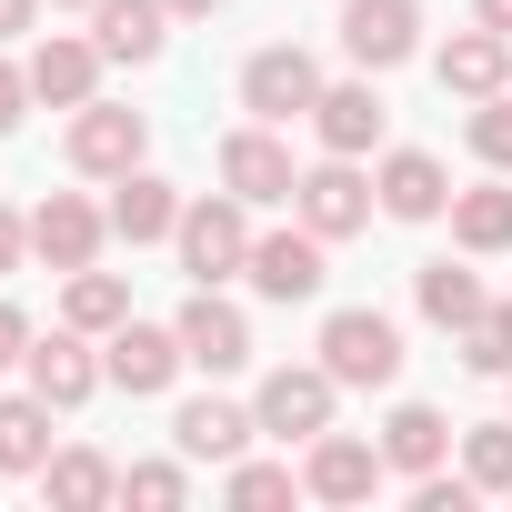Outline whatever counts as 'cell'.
<instances>
[{"mask_svg": "<svg viewBox=\"0 0 512 512\" xmlns=\"http://www.w3.org/2000/svg\"><path fill=\"white\" fill-rule=\"evenodd\" d=\"M442 452H452V422H442L432 402H402V412L382 422V462H392V472L422 482V472H442Z\"/></svg>", "mask_w": 512, "mask_h": 512, "instance_id": "obj_22", "label": "cell"}, {"mask_svg": "<svg viewBox=\"0 0 512 512\" xmlns=\"http://www.w3.org/2000/svg\"><path fill=\"white\" fill-rule=\"evenodd\" d=\"M342 51H352V71H402L412 51H422V0H342Z\"/></svg>", "mask_w": 512, "mask_h": 512, "instance_id": "obj_7", "label": "cell"}, {"mask_svg": "<svg viewBox=\"0 0 512 512\" xmlns=\"http://www.w3.org/2000/svg\"><path fill=\"white\" fill-rule=\"evenodd\" d=\"M462 131H472V151H482L492 171H512V91H492V101H472V121H462Z\"/></svg>", "mask_w": 512, "mask_h": 512, "instance_id": "obj_31", "label": "cell"}, {"mask_svg": "<svg viewBox=\"0 0 512 512\" xmlns=\"http://www.w3.org/2000/svg\"><path fill=\"white\" fill-rule=\"evenodd\" d=\"M462 472H472V492H512V422H472L462 432Z\"/></svg>", "mask_w": 512, "mask_h": 512, "instance_id": "obj_28", "label": "cell"}, {"mask_svg": "<svg viewBox=\"0 0 512 512\" xmlns=\"http://www.w3.org/2000/svg\"><path fill=\"white\" fill-rule=\"evenodd\" d=\"M251 432H262V412H241V402H221V392H201V402L171 412V442H181L191 462H241Z\"/></svg>", "mask_w": 512, "mask_h": 512, "instance_id": "obj_16", "label": "cell"}, {"mask_svg": "<svg viewBox=\"0 0 512 512\" xmlns=\"http://www.w3.org/2000/svg\"><path fill=\"white\" fill-rule=\"evenodd\" d=\"M51 11H91V0H51Z\"/></svg>", "mask_w": 512, "mask_h": 512, "instance_id": "obj_40", "label": "cell"}, {"mask_svg": "<svg viewBox=\"0 0 512 512\" xmlns=\"http://www.w3.org/2000/svg\"><path fill=\"white\" fill-rule=\"evenodd\" d=\"M141 151H151V121L141 111H121V101H81L71 111V171L121 181V171H141Z\"/></svg>", "mask_w": 512, "mask_h": 512, "instance_id": "obj_8", "label": "cell"}, {"mask_svg": "<svg viewBox=\"0 0 512 512\" xmlns=\"http://www.w3.org/2000/svg\"><path fill=\"white\" fill-rule=\"evenodd\" d=\"M71 292H61V322L71 332H121L131 322V282L121 272H61Z\"/></svg>", "mask_w": 512, "mask_h": 512, "instance_id": "obj_24", "label": "cell"}, {"mask_svg": "<svg viewBox=\"0 0 512 512\" xmlns=\"http://www.w3.org/2000/svg\"><path fill=\"white\" fill-rule=\"evenodd\" d=\"M21 111H31V71L0 61V131H21Z\"/></svg>", "mask_w": 512, "mask_h": 512, "instance_id": "obj_35", "label": "cell"}, {"mask_svg": "<svg viewBox=\"0 0 512 512\" xmlns=\"http://www.w3.org/2000/svg\"><path fill=\"white\" fill-rule=\"evenodd\" d=\"M21 262H31V221H21V211H0V282H11Z\"/></svg>", "mask_w": 512, "mask_h": 512, "instance_id": "obj_36", "label": "cell"}, {"mask_svg": "<svg viewBox=\"0 0 512 512\" xmlns=\"http://www.w3.org/2000/svg\"><path fill=\"white\" fill-rule=\"evenodd\" d=\"M21 382H31V392H41L51 412H81V402H91V392H101L111 372L91 362V332H71V322H61L51 342H31V352H21Z\"/></svg>", "mask_w": 512, "mask_h": 512, "instance_id": "obj_11", "label": "cell"}, {"mask_svg": "<svg viewBox=\"0 0 512 512\" xmlns=\"http://www.w3.org/2000/svg\"><path fill=\"white\" fill-rule=\"evenodd\" d=\"M31 21H41V0H0V41H21Z\"/></svg>", "mask_w": 512, "mask_h": 512, "instance_id": "obj_37", "label": "cell"}, {"mask_svg": "<svg viewBox=\"0 0 512 512\" xmlns=\"http://www.w3.org/2000/svg\"><path fill=\"white\" fill-rule=\"evenodd\" d=\"M41 492H51L61 512H101V502L121 492V472H111L101 452H51V462H41Z\"/></svg>", "mask_w": 512, "mask_h": 512, "instance_id": "obj_25", "label": "cell"}, {"mask_svg": "<svg viewBox=\"0 0 512 512\" xmlns=\"http://www.w3.org/2000/svg\"><path fill=\"white\" fill-rule=\"evenodd\" d=\"M412 502H422V512H462V502H472V472H462V482H442V472H422V482H412Z\"/></svg>", "mask_w": 512, "mask_h": 512, "instance_id": "obj_34", "label": "cell"}, {"mask_svg": "<svg viewBox=\"0 0 512 512\" xmlns=\"http://www.w3.org/2000/svg\"><path fill=\"white\" fill-rule=\"evenodd\" d=\"M231 502H292L302 492V472L292 462H231V482H221Z\"/></svg>", "mask_w": 512, "mask_h": 512, "instance_id": "obj_32", "label": "cell"}, {"mask_svg": "<svg viewBox=\"0 0 512 512\" xmlns=\"http://www.w3.org/2000/svg\"><path fill=\"white\" fill-rule=\"evenodd\" d=\"M372 201H382V191H372V181H362V161H342V151H322V161L292 181V221H302V231H322V241H352V231L372 221Z\"/></svg>", "mask_w": 512, "mask_h": 512, "instance_id": "obj_2", "label": "cell"}, {"mask_svg": "<svg viewBox=\"0 0 512 512\" xmlns=\"http://www.w3.org/2000/svg\"><path fill=\"white\" fill-rule=\"evenodd\" d=\"M472 21H482V31H502V41H512V0H472Z\"/></svg>", "mask_w": 512, "mask_h": 512, "instance_id": "obj_38", "label": "cell"}, {"mask_svg": "<svg viewBox=\"0 0 512 512\" xmlns=\"http://www.w3.org/2000/svg\"><path fill=\"white\" fill-rule=\"evenodd\" d=\"M322 372H332L342 392H392V382H402V322L372 312V302L332 312V322H322Z\"/></svg>", "mask_w": 512, "mask_h": 512, "instance_id": "obj_1", "label": "cell"}, {"mask_svg": "<svg viewBox=\"0 0 512 512\" xmlns=\"http://www.w3.org/2000/svg\"><path fill=\"white\" fill-rule=\"evenodd\" d=\"M372 191H382L392 221H442V211H452V171H442L432 151H382Z\"/></svg>", "mask_w": 512, "mask_h": 512, "instance_id": "obj_17", "label": "cell"}, {"mask_svg": "<svg viewBox=\"0 0 512 512\" xmlns=\"http://www.w3.org/2000/svg\"><path fill=\"white\" fill-rule=\"evenodd\" d=\"M221 181H231L241 201H292V181H302V171H292V151L272 141V121H251V131H231V141H221Z\"/></svg>", "mask_w": 512, "mask_h": 512, "instance_id": "obj_18", "label": "cell"}, {"mask_svg": "<svg viewBox=\"0 0 512 512\" xmlns=\"http://www.w3.org/2000/svg\"><path fill=\"white\" fill-rule=\"evenodd\" d=\"M332 372L322 362H282V372H262V392H251V412H262V432L272 442H322L332 432Z\"/></svg>", "mask_w": 512, "mask_h": 512, "instance_id": "obj_5", "label": "cell"}, {"mask_svg": "<svg viewBox=\"0 0 512 512\" xmlns=\"http://www.w3.org/2000/svg\"><path fill=\"white\" fill-rule=\"evenodd\" d=\"M241 211H251L241 191L181 201V231H171V241H181V272H191V282H231V272L251 262V221H241Z\"/></svg>", "mask_w": 512, "mask_h": 512, "instance_id": "obj_4", "label": "cell"}, {"mask_svg": "<svg viewBox=\"0 0 512 512\" xmlns=\"http://www.w3.org/2000/svg\"><path fill=\"white\" fill-rule=\"evenodd\" d=\"M51 462V402L21 392V402H0V472H41Z\"/></svg>", "mask_w": 512, "mask_h": 512, "instance_id": "obj_27", "label": "cell"}, {"mask_svg": "<svg viewBox=\"0 0 512 512\" xmlns=\"http://www.w3.org/2000/svg\"><path fill=\"white\" fill-rule=\"evenodd\" d=\"M412 302H422V322H442V332L462 342V322L482 312V282H472L462 262H422V272H412Z\"/></svg>", "mask_w": 512, "mask_h": 512, "instance_id": "obj_23", "label": "cell"}, {"mask_svg": "<svg viewBox=\"0 0 512 512\" xmlns=\"http://www.w3.org/2000/svg\"><path fill=\"white\" fill-rule=\"evenodd\" d=\"M382 442H362V432H322L312 442V462H302V492H322V502H372L382 492Z\"/></svg>", "mask_w": 512, "mask_h": 512, "instance_id": "obj_15", "label": "cell"}, {"mask_svg": "<svg viewBox=\"0 0 512 512\" xmlns=\"http://www.w3.org/2000/svg\"><path fill=\"white\" fill-rule=\"evenodd\" d=\"M312 101H322V61L302 41H272V51L241 61V111L251 121H312Z\"/></svg>", "mask_w": 512, "mask_h": 512, "instance_id": "obj_3", "label": "cell"}, {"mask_svg": "<svg viewBox=\"0 0 512 512\" xmlns=\"http://www.w3.org/2000/svg\"><path fill=\"white\" fill-rule=\"evenodd\" d=\"M101 241H111V211H91L81 191H51V201L31 211V251H41L51 272H91Z\"/></svg>", "mask_w": 512, "mask_h": 512, "instance_id": "obj_12", "label": "cell"}, {"mask_svg": "<svg viewBox=\"0 0 512 512\" xmlns=\"http://www.w3.org/2000/svg\"><path fill=\"white\" fill-rule=\"evenodd\" d=\"M322 251H332V241H322V231H302V221H292V231H251L241 282L262 292V302H312V292H322V272H332Z\"/></svg>", "mask_w": 512, "mask_h": 512, "instance_id": "obj_6", "label": "cell"}, {"mask_svg": "<svg viewBox=\"0 0 512 512\" xmlns=\"http://www.w3.org/2000/svg\"><path fill=\"white\" fill-rule=\"evenodd\" d=\"M452 241H462V251H512V191H502V181L452 191Z\"/></svg>", "mask_w": 512, "mask_h": 512, "instance_id": "obj_26", "label": "cell"}, {"mask_svg": "<svg viewBox=\"0 0 512 512\" xmlns=\"http://www.w3.org/2000/svg\"><path fill=\"white\" fill-rule=\"evenodd\" d=\"M91 41H101L111 61L151 71V61H161V41H171V0H91Z\"/></svg>", "mask_w": 512, "mask_h": 512, "instance_id": "obj_19", "label": "cell"}, {"mask_svg": "<svg viewBox=\"0 0 512 512\" xmlns=\"http://www.w3.org/2000/svg\"><path fill=\"white\" fill-rule=\"evenodd\" d=\"M462 362H472V372H502V382H512V302H482V312L462 322Z\"/></svg>", "mask_w": 512, "mask_h": 512, "instance_id": "obj_29", "label": "cell"}, {"mask_svg": "<svg viewBox=\"0 0 512 512\" xmlns=\"http://www.w3.org/2000/svg\"><path fill=\"white\" fill-rule=\"evenodd\" d=\"M41 332H31V312L21 302H0V372H21V352H31Z\"/></svg>", "mask_w": 512, "mask_h": 512, "instance_id": "obj_33", "label": "cell"}, {"mask_svg": "<svg viewBox=\"0 0 512 512\" xmlns=\"http://www.w3.org/2000/svg\"><path fill=\"white\" fill-rule=\"evenodd\" d=\"M221 11V0H171V21H211Z\"/></svg>", "mask_w": 512, "mask_h": 512, "instance_id": "obj_39", "label": "cell"}, {"mask_svg": "<svg viewBox=\"0 0 512 512\" xmlns=\"http://www.w3.org/2000/svg\"><path fill=\"white\" fill-rule=\"evenodd\" d=\"M101 372H111L131 402H161V392L191 372V352H181V332H161V322H121L111 352H101Z\"/></svg>", "mask_w": 512, "mask_h": 512, "instance_id": "obj_10", "label": "cell"}, {"mask_svg": "<svg viewBox=\"0 0 512 512\" xmlns=\"http://www.w3.org/2000/svg\"><path fill=\"white\" fill-rule=\"evenodd\" d=\"M121 502L171 512V502H191V472H181V462H131V472H121Z\"/></svg>", "mask_w": 512, "mask_h": 512, "instance_id": "obj_30", "label": "cell"}, {"mask_svg": "<svg viewBox=\"0 0 512 512\" xmlns=\"http://www.w3.org/2000/svg\"><path fill=\"white\" fill-rule=\"evenodd\" d=\"M101 41H81V31H51L21 71H31V101H51V111H81V101H101Z\"/></svg>", "mask_w": 512, "mask_h": 512, "instance_id": "obj_13", "label": "cell"}, {"mask_svg": "<svg viewBox=\"0 0 512 512\" xmlns=\"http://www.w3.org/2000/svg\"><path fill=\"white\" fill-rule=\"evenodd\" d=\"M442 91H462V101H492V91H512V41L502 31H462V41H442Z\"/></svg>", "mask_w": 512, "mask_h": 512, "instance_id": "obj_21", "label": "cell"}, {"mask_svg": "<svg viewBox=\"0 0 512 512\" xmlns=\"http://www.w3.org/2000/svg\"><path fill=\"white\" fill-rule=\"evenodd\" d=\"M111 231H121L131 251H141V241H171V231H181V191H171L161 171H121V181H111Z\"/></svg>", "mask_w": 512, "mask_h": 512, "instance_id": "obj_20", "label": "cell"}, {"mask_svg": "<svg viewBox=\"0 0 512 512\" xmlns=\"http://www.w3.org/2000/svg\"><path fill=\"white\" fill-rule=\"evenodd\" d=\"M382 91H372V71L362 81H322V101H312V131H322V151H342V161H362V151H382Z\"/></svg>", "mask_w": 512, "mask_h": 512, "instance_id": "obj_14", "label": "cell"}, {"mask_svg": "<svg viewBox=\"0 0 512 512\" xmlns=\"http://www.w3.org/2000/svg\"><path fill=\"white\" fill-rule=\"evenodd\" d=\"M171 332H181L191 372H211V382L251 362V322H241V302H221V282H201V292L181 302V322H171Z\"/></svg>", "mask_w": 512, "mask_h": 512, "instance_id": "obj_9", "label": "cell"}]
</instances>
